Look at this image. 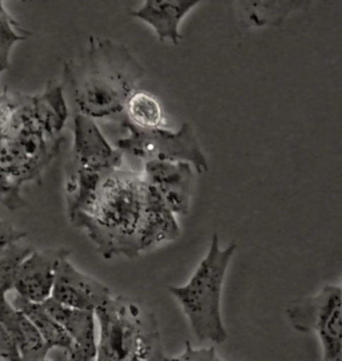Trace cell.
Listing matches in <instances>:
<instances>
[{"instance_id":"52a82bcc","label":"cell","mask_w":342,"mask_h":361,"mask_svg":"<svg viewBox=\"0 0 342 361\" xmlns=\"http://www.w3.org/2000/svg\"><path fill=\"white\" fill-rule=\"evenodd\" d=\"M341 296L340 285H325L316 295L293 301L286 310L295 331L318 336L324 361H342Z\"/></svg>"},{"instance_id":"3957f363","label":"cell","mask_w":342,"mask_h":361,"mask_svg":"<svg viewBox=\"0 0 342 361\" xmlns=\"http://www.w3.org/2000/svg\"><path fill=\"white\" fill-rule=\"evenodd\" d=\"M146 180L125 164L103 176L91 207L70 219L85 231L102 257H138Z\"/></svg>"},{"instance_id":"2e32d148","label":"cell","mask_w":342,"mask_h":361,"mask_svg":"<svg viewBox=\"0 0 342 361\" xmlns=\"http://www.w3.org/2000/svg\"><path fill=\"white\" fill-rule=\"evenodd\" d=\"M13 308L20 310L25 317L37 328L40 337L44 341L46 349H63L67 353L73 347V340L67 335V332L59 325V323L51 316L50 313L43 307V304L28 302L20 297H16L13 301Z\"/></svg>"},{"instance_id":"4fadbf2b","label":"cell","mask_w":342,"mask_h":361,"mask_svg":"<svg viewBox=\"0 0 342 361\" xmlns=\"http://www.w3.org/2000/svg\"><path fill=\"white\" fill-rule=\"evenodd\" d=\"M181 235L176 214L167 207L161 195L146 182L145 210L140 228V253L162 243L174 241Z\"/></svg>"},{"instance_id":"ba28073f","label":"cell","mask_w":342,"mask_h":361,"mask_svg":"<svg viewBox=\"0 0 342 361\" xmlns=\"http://www.w3.org/2000/svg\"><path fill=\"white\" fill-rule=\"evenodd\" d=\"M111 297L106 285L79 271L70 262L68 256L59 261L51 292L52 300L73 310L95 312Z\"/></svg>"},{"instance_id":"484cf974","label":"cell","mask_w":342,"mask_h":361,"mask_svg":"<svg viewBox=\"0 0 342 361\" xmlns=\"http://www.w3.org/2000/svg\"><path fill=\"white\" fill-rule=\"evenodd\" d=\"M219 361H222V360H219Z\"/></svg>"},{"instance_id":"d6986e66","label":"cell","mask_w":342,"mask_h":361,"mask_svg":"<svg viewBox=\"0 0 342 361\" xmlns=\"http://www.w3.org/2000/svg\"><path fill=\"white\" fill-rule=\"evenodd\" d=\"M31 37V32L13 19L4 3L0 1V74L10 67L13 46Z\"/></svg>"},{"instance_id":"8fae6325","label":"cell","mask_w":342,"mask_h":361,"mask_svg":"<svg viewBox=\"0 0 342 361\" xmlns=\"http://www.w3.org/2000/svg\"><path fill=\"white\" fill-rule=\"evenodd\" d=\"M66 256H70V250L64 247L32 250L22 261L15 279L13 289L18 297L34 304L47 301L52 292L56 267Z\"/></svg>"},{"instance_id":"603a6c76","label":"cell","mask_w":342,"mask_h":361,"mask_svg":"<svg viewBox=\"0 0 342 361\" xmlns=\"http://www.w3.org/2000/svg\"><path fill=\"white\" fill-rule=\"evenodd\" d=\"M27 237V233L18 231L13 224L7 221H0V253L8 246L20 243Z\"/></svg>"},{"instance_id":"5b68a950","label":"cell","mask_w":342,"mask_h":361,"mask_svg":"<svg viewBox=\"0 0 342 361\" xmlns=\"http://www.w3.org/2000/svg\"><path fill=\"white\" fill-rule=\"evenodd\" d=\"M94 314L99 328L97 361H167L154 314L135 300L111 297Z\"/></svg>"},{"instance_id":"ffe728a7","label":"cell","mask_w":342,"mask_h":361,"mask_svg":"<svg viewBox=\"0 0 342 361\" xmlns=\"http://www.w3.org/2000/svg\"><path fill=\"white\" fill-rule=\"evenodd\" d=\"M34 249L25 245L22 241L8 246L0 253V301L7 300L6 295L13 289L15 279L22 261Z\"/></svg>"},{"instance_id":"7a4b0ae2","label":"cell","mask_w":342,"mask_h":361,"mask_svg":"<svg viewBox=\"0 0 342 361\" xmlns=\"http://www.w3.org/2000/svg\"><path fill=\"white\" fill-rule=\"evenodd\" d=\"M63 75L78 114L121 121L145 68L125 44L91 37L87 50L64 65Z\"/></svg>"},{"instance_id":"30bf717a","label":"cell","mask_w":342,"mask_h":361,"mask_svg":"<svg viewBox=\"0 0 342 361\" xmlns=\"http://www.w3.org/2000/svg\"><path fill=\"white\" fill-rule=\"evenodd\" d=\"M193 170L186 162L150 161L145 162L142 176L176 216H186L193 200Z\"/></svg>"},{"instance_id":"277c9868","label":"cell","mask_w":342,"mask_h":361,"mask_svg":"<svg viewBox=\"0 0 342 361\" xmlns=\"http://www.w3.org/2000/svg\"><path fill=\"white\" fill-rule=\"evenodd\" d=\"M236 250V243L221 247L218 234H213L209 250L191 274L190 280L182 286L169 288L200 341L222 344L228 340L221 313V297L228 265Z\"/></svg>"},{"instance_id":"7c38bea8","label":"cell","mask_w":342,"mask_h":361,"mask_svg":"<svg viewBox=\"0 0 342 361\" xmlns=\"http://www.w3.org/2000/svg\"><path fill=\"white\" fill-rule=\"evenodd\" d=\"M198 3L200 0H146L131 16L152 27L161 42L178 44L182 40L181 23Z\"/></svg>"},{"instance_id":"cb8c5ba5","label":"cell","mask_w":342,"mask_h":361,"mask_svg":"<svg viewBox=\"0 0 342 361\" xmlns=\"http://www.w3.org/2000/svg\"><path fill=\"white\" fill-rule=\"evenodd\" d=\"M68 361H97V352L74 345L66 353Z\"/></svg>"},{"instance_id":"d4e9b609","label":"cell","mask_w":342,"mask_h":361,"mask_svg":"<svg viewBox=\"0 0 342 361\" xmlns=\"http://www.w3.org/2000/svg\"><path fill=\"white\" fill-rule=\"evenodd\" d=\"M131 361H142V360H131Z\"/></svg>"},{"instance_id":"4316f807","label":"cell","mask_w":342,"mask_h":361,"mask_svg":"<svg viewBox=\"0 0 342 361\" xmlns=\"http://www.w3.org/2000/svg\"><path fill=\"white\" fill-rule=\"evenodd\" d=\"M0 361H3V360H0Z\"/></svg>"},{"instance_id":"5bb4252c","label":"cell","mask_w":342,"mask_h":361,"mask_svg":"<svg viewBox=\"0 0 342 361\" xmlns=\"http://www.w3.org/2000/svg\"><path fill=\"white\" fill-rule=\"evenodd\" d=\"M0 323L13 336L23 361H49V350L37 328L7 300L0 301Z\"/></svg>"},{"instance_id":"6da1fadb","label":"cell","mask_w":342,"mask_h":361,"mask_svg":"<svg viewBox=\"0 0 342 361\" xmlns=\"http://www.w3.org/2000/svg\"><path fill=\"white\" fill-rule=\"evenodd\" d=\"M63 141L42 125L32 95L0 91V205L27 207L23 186L42 180Z\"/></svg>"},{"instance_id":"9a60e30c","label":"cell","mask_w":342,"mask_h":361,"mask_svg":"<svg viewBox=\"0 0 342 361\" xmlns=\"http://www.w3.org/2000/svg\"><path fill=\"white\" fill-rule=\"evenodd\" d=\"M43 307L71 337L73 344L97 352V320L94 312L64 307L49 298Z\"/></svg>"},{"instance_id":"e0dca14e","label":"cell","mask_w":342,"mask_h":361,"mask_svg":"<svg viewBox=\"0 0 342 361\" xmlns=\"http://www.w3.org/2000/svg\"><path fill=\"white\" fill-rule=\"evenodd\" d=\"M125 118L143 130L169 129V118L162 102L152 92L135 90L125 107Z\"/></svg>"},{"instance_id":"ac0fdd59","label":"cell","mask_w":342,"mask_h":361,"mask_svg":"<svg viewBox=\"0 0 342 361\" xmlns=\"http://www.w3.org/2000/svg\"><path fill=\"white\" fill-rule=\"evenodd\" d=\"M241 19L246 27H279L294 11L309 1H240Z\"/></svg>"},{"instance_id":"8992f818","label":"cell","mask_w":342,"mask_h":361,"mask_svg":"<svg viewBox=\"0 0 342 361\" xmlns=\"http://www.w3.org/2000/svg\"><path fill=\"white\" fill-rule=\"evenodd\" d=\"M119 123L126 130V137L116 141V149L145 162H186L202 174L209 170L207 158L189 122L179 129L143 130L130 123L123 116Z\"/></svg>"},{"instance_id":"44dd1931","label":"cell","mask_w":342,"mask_h":361,"mask_svg":"<svg viewBox=\"0 0 342 361\" xmlns=\"http://www.w3.org/2000/svg\"><path fill=\"white\" fill-rule=\"evenodd\" d=\"M0 360L23 361L11 334L0 323Z\"/></svg>"},{"instance_id":"9c48e42d","label":"cell","mask_w":342,"mask_h":361,"mask_svg":"<svg viewBox=\"0 0 342 361\" xmlns=\"http://www.w3.org/2000/svg\"><path fill=\"white\" fill-rule=\"evenodd\" d=\"M73 131L74 143L70 165L107 173L125 164L123 153L109 143L94 119L76 113Z\"/></svg>"},{"instance_id":"7402d4cb","label":"cell","mask_w":342,"mask_h":361,"mask_svg":"<svg viewBox=\"0 0 342 361\" xmlns=\"http://www.w3.org/2000/svg\"><path fill=\"white\" fill-rule=\"evenodd\" d=\"M221 359L216 355V349L213 347L207 348H194L190 343H186L185 350L173 359L167 361H219Z\"/></svg>"}]
</instances>
